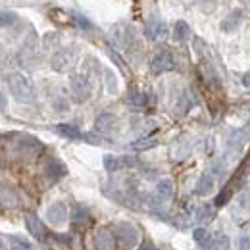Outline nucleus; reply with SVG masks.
Masks as SVG:
<instances>
[{"instance_id":"nucleus-1","label":"nucleus","mask_w":250,"mask_h":250,"mask_svg":"<svg viewBox=\"0 0 250 250\" xmlns=\"http://www.w3.org/2000/svg\"><path fill=\"white\" fill-rule=\"evenodd\" d=\"M6 83H8V89L12 96L20 102H31L35 98V87H33L31 79L23 73H10L6 77Z\"/></svg>"},{"instance_id":"nucleus-2","label":"nucleus","mask_w":250,"mask_h":250,"mask_svg":"<svg viewBox=\"0 0 250 250\" xmlns=\"http://www.w3.org/2000/svg\"><path fill=\"white\" fill-rule=\"evenodd\" d=\"M116 239H118V243L127 250L137 249V245H139V241H141L137 227L131 225V223H127V221L116 225Z\"/></svg>"},{"instance_id":"nucleus-3","label":"nucleus","mask_w":250,"mask_h":250,"mask_svg":"<svg viewBox=\"0 0 250 250\" xmlns=\"http://www.w3.org/2000/svg\"><path fill=\"white\" fill-rule=\"evenodd\" d=\"M69 91L77 102H85L91 98V81L85 73H73L69 77Z\"/></svg>"},{"instance_id":"nucleus-4","label":"nucleus","mask_w":250,"mask_h":250,"mask_svg":"<svg viewBox=\"0 0 250 250\" xmlns=\"http://www.w3.org/2000/svg\"><path fill=\"white\" fill-rule=\"evenodd\" d=\"M75 62V52L73 50H69V48H60L58 52H54V56H52V60H50V65H52V69L54 71H67L71 65Z\"/></svg>"},{"instance_id":"nucleus-5","label":"nucleus","mask_w":250,"mask_h":250,"mask_svg":"<svg viewBox=\"0 0 250 250\" xmlns=\"http://www.w3.org/2000/svg\"><path fill=\"white\" fill-rule=\"evenodd\" d=\"M171 69H173V58H171V54L166 52V50L158 52L156 56L150 60V71H152L154 75L166 73V71H171Z\"/></svg>"},{"instance_id":"nucleus-6","label":"nucleus","mask_w":250,"mask_h":250,"mask_svg":"<svg viewBox=\"0 0 250 250\" xmlns=\"http://www.w3.org/2000/svg\"><path fill=\"white\" fill-rule=\"evenodd\" d=\"M173 181L171 179H160L156 183V188H154V198H152V202L154 204H164V202H167V200H171V196H173Z\"/></svg>"},{"instance_id":"nucleus-7","label":"nucleus","mask_w":250,"mask_h":250,"mask_svg":"<svg viewBox=\"0 0 250 250\" xmlns=\"http://www.w3.org/2000/svg\"><path fill=\"white\" fill-rule=\"evenodd\" d=\"M67 218H69V212H67V206L63 202H54L46 210V219L52 225H62V223H65Z\"/></svg>"},{"instance_id":"nucleus-8","label":"nucleus","mask_w":250,"mask_h":250,"mask_svg":"<svg viewBox=\"0 0 250 250\" xmlns=\"http://www.w3.org/2000/svg\"><path fill=\"white\" fill-rule=\"evenodd\" d=\"M145 31H146L148 39H164L167 35V27L158 16H150L148 21H146V29Z\"/></svg>"},{"instance_id":"nucleus-9","label":"nucleus","mask_w":250,"mask_h":250,"mask_svg":"<svg viewBox=\"0 0 250 250\" xmlns=\"http://www.w3.org/2000/svg\"><path fill=\"white\" fill-rule=\"evenodd\" d=\"M94 245H96V250H116L118 239L108 229H100L94 237Z\"/></svg>"},{"instance_id":"nucleus-10","label":"nucleus","mask_w":250,"mask_h":250,"mask_svg":"<svg viewBox=\"0 0 250 250\" xmlns=\"http://www.w3.org/2000/svg\"><path fill=\"white\" fill-rule=\"evenodd\" d=\"M245 141H247V137H245L243 131H239V129L231 131V133L227 135V148H229V152L235 154V156L241 154V150H243V146H245Z\"/></svg>"},{"instance_id":"nucleus-11","label":"nucleus","mask_w":250,"mask_h":250,"mask_svg":"<svg viewBox=\"0 0 250 250\" xmlns=\"http://www.w3.org/2000/svg\"><path fill=\"white\" fill-rule=\"evenodd\" d=\"M129 164H135V158H120V156H112V154H106L104 156V167L112 173V171H118Z\"/></svg>"},{"instance_id":"nucleus-12","label":"nucleus","mask_w":250,"mask_h":250,"mask_svg":"<svg viewBox=\"0 0 250 250\" xmlns=\"http://www.w3.org/2000/svg\"><path fill=\"white\" fill-rule=\"evenodd\" d=\"M25 225H27L29 233H31L35 239L42 241V237H44V227H42L41 219L37 218L35 214H27V216H25Z\"/></svg>"},{"instance_id":"nucleus-13","label":"nucleus","mask_w":250,"mask_h":250,"mask_svg":"<svg viewBox=\"0 0 250 250\" xmlns=\"http://www.w3.org/2000/svg\"><path fill=\"white\" fill-rule=\"evenodd\" d=\"M114 124H116V116H114V114L104 112V114H100V116L96 118V122H94V129H96L98 133H108V131H112Z\"/></svg>"},{"instance_id":"nucleus-14","label":"nucleus","mask_w":250,"mask_h":250,"mask_svg":"<svg viewBox=\"0 0 250 250\" xmlns=\"http://www.w3.org/2000/svg\"><path fill=\"white\" fill-rule=\"evenodd\" d=\"M212 190H214V175H212V173H204V175L198 179V183H196V187H194V192L200 194V196H208Z\"/></svg>"},{"instance_id":"nucleus-15","label":"nucleus","mask_w":250,"mask_h":250,"mask_svg":"<svg viewBox=\"0 0 250 250\" xmlns=\"http://www.w3.org/2000/svg\"><path fill=\"white\" fill-rule=\"evenodd\" d=\"M54 131L63 137V139H73V141H77V139H83V135H81V131L77 129V127H73V125H67V124H60L54 127Z\"/></svg>"},{"instance_id":"nucleus-16","label":"nucleus","mask_w":250,"mask_h":250,"mask_svg":"<svg viewBox=\"0 0 250 250\" xmlns=\"http://www.w3.org/2000/svg\"><path fill=\"white\" fill-rule=\"evenodd\" d=\"M69 218H71V221H73L75 225H83V223H87V221H89V212H87V208H85V206L75 204V206H71Z\"/></svg>"},{"instance_id":"nucleus-17","label":"nucleus","mask_w":250,"mask_h":250,"mask_svg":"<svg viewBox=\"0 0 250 250\" xmlns=\"http://www.w3.org/2000/svg\"><path fill=\"white\" fill-rule=\"evenodd\" d=\"M239 23H241V12H231L229 16L223 18V21H221V31H225V33L235 31V29L239 27Z\"/></svg>"},{"instance_id":"nucleus-18","label":"nucleus","mask_w":250,"mask_h":250,"mask_svg":"<svg viewBox=\"0 0 250 250\" xmlns=\"http://www.w3.org/2000/svg\"><path fill=\"white\" fill-rule=\"evenodd\" d=\"M173 37H175V41H179V42L187 41L188 37H190V27H188L187 21L179 20V21L175 23V27H173Z\"/></svg>"},{"instance_id":"nucleus-19","label":"nucleus","mask_w":250,"mask_h":250,"mask_svg":"<svg viewBox=\"0 0 250 250\" xmlns=\"http://www.w3.org/2000/svg\"><path fill=\"white\" fill-rule=\"evenodd\" d=\"M188 152H190V145H188L187 139H179V141L173 145V148H171V156L177 158V160L185 158Z\"/></svg>"},{"instance_id":"nucleus-20","label":"nucleus","mask_w":250,"mask_h":250,"mask_svg":"<svg viewBox=\"0 0 250 250\" xmlns=\"http://www.w3.org/2000/svg\"><path fill=\"white\" fill-rule=\"evenodd\" d=\"M158 145V141L154 137H145V139H139L135 143H131V148L133 150H148V148H154Z\"/></svg>"},{"instance_id":"nucleus-21","label":"nucleus","mask_w":250,"mask_h":250,"mask_svg":"<svg viewBox=\"0 0 250 250\" xmlns=\"http://www.w3.org/2000/svg\"><path fill=\"white\" fill-rule=\"evenodd\" d=\"M0 200H2V204H4L6 208H14V206L18 204V196H16V192L10 190V188H0Z\"/></svg>"},{"instance_id":"nucleus-22","label":"nucleus","mask_w":250,"mask_h":250,"mask_svg":"<svg viewBox=\"0 0 250 250\" xmlns=\"http://www.w3.org/2000/svg\"><path fill=\"white\" fill-rule=\"evenodd\" d=\"M18 21V14L12 10H2L0 12V27H12Z\"/></svg>"},{"instance_id":"nucleus-23","label":"nucleus","mask_w":250,"mask_h":250,"mask_svg":"<svg viewBox=\"0 0 250 250\" xmlns=\"http://www.w3.org/2000/svg\"><path fill=\"white\" fill-rule=\"evenodd\" d=\"M192 237H194V241L200 245V247H208L210 243H212V239H210V233L206 231V229H202V227H198V229H194V233H192Z\"/></svg>"},{"instance_id":"nucleus-24","label":"nucleus","mask_w":250,"mask_h":250,"mask_svg":"<svg viewBox=\"0 0 250 250\" xmlns=\"http://www.w3.org/2000/svg\"><path fill=\"white\" fill-rule=\"evenodd\" d=\"M46 173H48L50 177L58 179V177L65 175V167H63L60 162H50V164H48V167H46Z\"/></svg>"},{"instance_id":"nucleus-25","label":"nucleus","mask_w":250,"mask_h":250,"mask_svg":"<svg viewBox=\"0 0 250 250\" xmlns=\"http://www.w3.org/2000/svg\"><path fill=\"white\" fill-rule=\"evenodd\" d=\"M237 206L241 210H250V187L241 190V194L237 196Z\"/></svg>"},{"instance_id":"nucleus-26","label":"nucleus","mask_w":250,"mask_h":250,"mask_svg":"<svg viewBox=\"0 0 250 250\" xmlns=\"http://www.w3.org/2000/svg\"><path fill=\"white\" fill-rule=\"evenodd\" d=\"M10 241H12V249L14 250H29L31 249V243H29L27 239H23V237H10Z\"/></svg>"},{"instance_id":"nucleus-27","label":"nucleus","mask_w":250,"mask_h":250,"mask_svg":"<svg viewBox=\"0 0 250 250\" xmlns=\"http://www.w3.org/2000/svg\"><path fill=\"white\" fill-rule=\"evenodd\" d=\"M210 250H227V237L216 235L210 243Z\"/></svg>"},{"instance_id":"nucleus-28","label":"nucleus","mask_w":250,"mask_h":250,"mask_svg":"<svg viewBox=\"0 0 250 250\" xmlns=\"http://www.w3.org/2000/svg\"><path fill=\"white\" fill-rule=\"evenodd\" d=\"M106 87H108V93H118V81H116V75L110 71V69H106Z\"/></svg>"},{"instance_id":"nucleus-29","label":"nucleus","mask_w":250,"mask_h":250,"mask_svg":"<svg viewBox=\"0 0 250 250\" xmlns=\"http://www.w3.org/2000/svg\"><path fill=\"white\" fill-rule=\"evenodd\" d=\"M237 250H250V235H239L235 241Z\"/></svg>"},{"instance_id":"nucleus-30","label":"nucleus","mask_w":250,"mask_h":250,"mask_svg":"<svg viewBox=\"0 0 250 250\" xmlns=\"http://www.w3.org/2000/svg\"><path fill=\"white\" fill-rule=\"evenodd\" d=\"M210 218H212V208H210L208 204L200 206L198 212H196V219H198V221H206V219H210Z\"/></svg>"},{"instance_id":"nucleus-31","label":"nucleus","mask_w":250,"mask_h":250,"mask_svg":"<svg viewBox=\"0 0 250 250\" xmlns=\"http://www.w3.org/2000/svg\"><path fill=\"white\" fill-rule=\"evenodd\" d=\"M129 104H133V106H143V104H145V94H141L139 91H133V93L129 94Z\"/></svg>"},{"instance_id":"nucleus-32","label":"nucleus","mask_w":250,"mask_h":250,"mask_svg":"<svg viewBox=\"0 0 250 250\" xmlns=\"http://www.w3.org/2000/svg\"><path fill=\"white\" fill-rule=\"evenodd\" d=\"M225 171V166H223V162H214L212 164V175H221Z\"/></svg>"},{"instance_id":"nucleus-33","label":"nucleus","mask_w":250,"mask_h":250,"mask_svg":"<svg viewBox=\"0 0 250 250\" xmlns=\"http://www.w3.org/2000/svg\"><path fill=\"white\" fill-rule=\"evenodd\" d=\"M8 108V100H6V94L0 91V112H4Z\"/></svg>"},{"instance_id":"nucleus-34","label":"nucleus","mask_w":250,"mask_h":250,"mask_svg":"<svg viewBox=\"0 0 250 250\" xmlns=\"http://www.w3.org/2000/svg\"><path fill=\"white\" fill-rule=\"evenodd\" d=\"M139 250H158L150 241H145V243H141V247H139Z\"/></svg>"},{"instance_id":"nucleus-35","label":"nucleus","mask_w":250,"mask_h":250,"mask_svg":"<svg viewBox=\"0 0 250 250\" xmlns=\"http://www.w3.org/2000/svg\"><path fill=\"white\" fill-rule=\"evenodd\" d=\"M77 21H79V25L85 27V29H91V27H93V25L89 23V20H85V18H77Z\"/></svg>"},{"instance_id":"nucleus-36","label":"nucleus","mask_w":250,"mask_h":250,"mask_svg":"<svg viewBox=\"0 0 250 250\" xmlns=\"http://www.w3.org/2000/svg\"><path fill=\"white\" fill-rule=\"evenodd\" d=\"M0 250H6V247H4V245H2V243H0Z\"/></svg>"}]
</instances>
